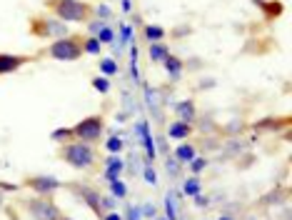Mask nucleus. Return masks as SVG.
<instances>
[{
  "mask_svg": "<svg viewBox=\"0 0 292 220\" xmlns=\"http://www.w3.org/2000/svg\"><path fill=\"white\" fill-rule=\"evenodd\" d=\"M195 155H198V150H195L192 145H187V143H182V145L178 148V158L180 160H185V163H190Z\"/></svg>",
  "mask_w": 292,
  "mask_h": 220,
  "instance_id": "obj_17",
  "label": "nucleus"
},
{
  "mask_svg": "<svg viewBox=\"0 0 292 220\" xmlns=\"http://www.w3.org/2000/svg\"><path fill=\"white\" fill-rule=\"evenodd\" d=\"M162 65H165V70H167L170 78H180L182 75V60H180L178 55H173V53L162 60Z\"/></svg>",
  "mask_w": 292,
  "mask_h": 220,
  "instance_id": "obj_12",
  "label": "nucleus"
},
{
  "mask_svg": "<svg viewBox=\"0 0 292 220\" xmlns=\"http://www.w3.org/2000/svg\"><path fill=\"white\" fill-rule=\"evenodd\" d=\"M167 55H170V50H167V45H162V40H160V43H150V48H148V58H150L153 63H162Z\"/></svg>",
  "mask_w": 292,
  "mask_h": 220,
  "instance_id": "obj_13",
  "label": "nucleus"
},
{
  "mask_svg": "<svg viewBox=\"0 0 292 220\" xmlns=\"http://www.w3.org/2000/svg\"><path fill=\"white\" fill-rule=\"evenodd\" d=\"M25 208L30 213L33 220H60L63 210L58 208V203L53 200V195H35L30 200H25Z\"/></svg>",
  "mask_w": 292,
  "mask_h": 220,
  "instance_id": "obj_6",
  "label": "nucleus"
},
{
  "mask_svg": "<svg viewBox=\"0 0 292 220\" xmlns=\"http://www.w3.org/2000/svg\"><path fill=\"white\" fill-rule=\"evenodd\" d=\"M45 55L53 58V60H63V63H72V60H80L85 53H83V35H65V38H58L53 40Z\"/></svg>",
  "mask_w": 292,
  "mask_h": 220,
  "instance_id": "obj_3",
  "label": "nucleus"
},
{
  "mask_svg": "<svg viewBox=\"0 0 292 220\" xmlns=\"http://www.w3.org/2000/svg\"><path fill=\"white\" fill-rule=\"evenodd\" d=\"M60 220H75V218H70V215H60Z\"/></svg>",
  "mask_w": 292,
  "mask_h": 220,
  "instance_id": "obj_26",
  "label": "nucleus"
},
{
  "mask_svg": "<svg viewBox=\"0 0 292 220\" xmlns=\"http://www.w3.org/2000/svg\"><path fill=\"white\" fill-rule=\"evenodd\" d=\"M185 193H187V195H198V193H200V183H198V180H187V183H185Z\"/></svg>",
  "mask_w": 292,
  "mask_h": 220,
  "instance_id": "obj_20",
  "label": "nucleus"
},
{
  "mask_svg": "<svg viewBox=\"0 0 292 220\" xmlns=\"http://www.w3.org/2000/svg\"><path fill=\"white\" fill-rule=\"evenodd\" d=\"M217 220H235V218H230V215H223V218H217Z\"/></svg>",
  "mask_w": 292,
  "mask_h": 220,
  "instance_id": "obj_27",
  "label": "nucleus"
},
{
  "mask_svg": "<svg viewBox=\"0 0 292 220\" xmlns=\"http://www.w3.org/2000/svg\"><path fill=\"white\" fill-rule=\"evenodd\" d=\"M125 193H128V190H125V185H123V183H115V180H112V195L125 198Z\"/></svg>",
  "mask_w": 292,
  "mask_h": 220,
  "instance_id": "obj_23",
  "label": "nucleus"
},
{
  "mask_svg": "<svg viewBox=\"0 0 292 220\" xmlns=\"http://www.w3.org/2000/svg\"><path fill=\"white\" fill-rule=\"evenodd\" d=\"M35 55H13V53H0V78L3 75H10V73H18L22 65L33 63Z\"/></svg>",
  "mask_w": 292,
  "mask_h": 220,
  "instance_id": "obj_8",
  "label": "nucleus"
},
{
  "mask_svg": "<svg viewBox=\"0 0 292 220\" xmlns=\"http://www.w3.org/2000/svg\"><path fill=\"white\" fill-rule=\"evenodd\" d=\"M83 53L85 55H100L103 53V43L95 35H83Z\"/></svg>",
  "mask_w": 292,
  "mask_h": 220,
  "instance_id": "obj_14",
  "label": "nucleus"
},
{
  "mask_svg": "<svg viewBox=\"0 0 292 220\" xmlns=\"http://www.w3.org/2000/svg\"><path fill=\"white\" fill-rule=\"evenodd\" d=\"M103 130H105V118L103 115H88V118H83L72 125V138L95 145L103 138Z\"/></svg>",
  "mask_w": 292,
  "mask_h": 220,
  "instance_id": "obj_4",
  "label": "nucleus"
},
{
  "mask_svg": "<svg viewBox=\"0 0 292 220\" xmlns=\"http://www.w3.org/2000/svg\"><path fill=\"white\" fill-rule=\"evenodd\" d=\"M58 158L70 165V168H78V170H83V168H92L95 163H98V153H95V145H90V143H83V140H67L60 145L58 150Z\"/></svg>",
  "mask_w": 292,
  "mask_h": 220,
  "instance_id": "obj_2",
  "label": "nucleus"
},
{
  "mask_svg": "<svg viewBox=\"0 0 292 220\" xmlns=\"http://www.w3.org/2000/svg\"><path fill=\"white\" fill-rule=\"evenodd\" d=\"M103 220H123L117 213H108V215H103Z\"/></svg>",
  "mask_w": 292,
  "mask_h": 220,
  "instance_id": "obj_25",
  "label": "nucleus"
},
{
  "mask_svg": "<svg viewBox=\"0 0 292 220\" xmlns=\"http://www.w3.org/2000/svg\"><path fill=\"white\" fill-rule=\"evenodd\" d=\"M30 35L58 40V38L67 35V25L58 18H53V15H35V18H30Z\"/></svg>",
  "mask_w": 292,
  "mask_h": 220,
  "instance_id": "obj_5",
  "label": "nucleus"
},
{
  "mask_svg": "<svg viewBox=\"0 0 292 220\" xmlns=\"http://www.w3.org/2000/svg\"><path fill=\"white\" fill-rule=\"evenodd\" d=\"M53 140H58V143L72 140V128H60V130H55V133H53Z\"/></svg>",
  "mask_w": 292,
  "mask_h": 220,
  "instance_id": "obj_19",
  "label": "nucleus"
},
{
  "mask_svg": "<svg viewBox=\"0 0 292 220\" xmlns=\"http://www.w3.org/2000/svg\"><path fill=\"white\" fill-rule=\"evenodd\" d=\"M92 88L100 93V95H108L110 93V80L103 75V78H92Z\"/></svg>",
  "mask_w": 292,
  "mask_h": 220,
  "instance_id": "obj_18",
  "label": "nucleus"
},
{
  "mask_svg": "<svg viewBox=\"0 0 292 220\" xmlns=\"http://www.w3.org/2000/svg\"><path fill=\"white\" fill-rule=\"evenodd\" d=\"M22 185L28 190H33L35 195H53V193H58L63 188V183L58 178H53V175H28L22 180Z\"/></svg>",
  "mask_w": 292,
  "mask_h": 220,
  "instance_id": "obj_7",
  "label": "nucleus"
},
{
  "mask_svg": "<svg viewBox=\"0 0 292 220\" xmlns=\"http://www.w3.org/2000/svg\"><path fill=\"white\" fill-rule=\"evenodd\" d=\"M45 8L50 10L53 18L63 20L65 25H85L95 18V8L85 0H45Z\"/></svg>",
  "mask_w": 292,
  "mask_h": 220,
  "instance_id": "obj_1",
  "label": "nucleus"
},
{
  "mask_svg": "<svg viewBox=\"0 0 292 220\" xmlns=\"http://www.w3.org/2000/svg\"><path fill=\"white\" fill-rule=\"evenodd\" d=\"M108 150H110V153H120V150H123V140H120V138H110V140H108Z\"/></svg>",
  "mask_w": 292,
  "mask_h": 220,
  "instance_id": "obj_21",
  "label": "nucleus"
},
{
  "mask_svg": "<svg viewBox=\"0 0 292 220\" xmlns=\"http://www.w3.org/2000/svg\"><path fill=\"white\" fill-rule=\"evenodd\" d=\"M175 110H178V120L190 123V125H192V118H195V103H192V100L178 103V105H175Z\"/></svg>",
  "mask_w": 292,
  "mask_h": 220,
  "instance_id": "obj_10",
  "label": "nucleus"
},
{
  "mask_svg": "<svg viewBox=\"0 0 292 220\" xmlns=\"http://www.w3.org/2000/svg\"><path fill=\"white\" fill-rule=\"evenodd\" d=\"M98 40H100V43H110V40H112V30H110V28H103V30H100V35H98Z\"/></svg>",
  "mask_w": 292,
  "mask_h": 220,
  "instance_id": "obj_24",
  "label": "nucleus"
},
{
  "mask_svg": "<svg viewBox=\"0 0 292 220\" xmlns=\"http://www.w3.org/2000/svg\"><path fill=\"white\" fill-rule=\"evenodd\" d=\"M255 3L262 8V13H265V18H267V20H272V18H280V15H282V8H285L280 0H277V3H272V0H270V3H265V0H255Z\"/></svg>",
  "mask_w": 292,
  "mask_h": 220,
  "instance_id": "obj_11",
  "label": "nucleus"
},
{
  "mask_svg": "<svg viewBox=\"0 0 292 220\" xmlns=\"http://www.w3.org/2000/svg\"><path fill=\"white\" fill-rule=\"evenodd\" d=\"M100 70H103L105 78L117 75V63H115V58H103V60H100Z\"/></svg>",
  "mask_w": 292,
  "mask_h": 220,
  "instance_id": "obj_16",
  "label": "nucleus"
},
{
  "mask_svg": "<svg viewBox=\"0 0 292 220\" xmlns=\"http://www.w3.org/2000/svg\"><path fill=\"white\" fill-rule=\"evenodd\" d=\"M165 35H167L165 28H160V25H145V38H148L150 43H160Z\"/></svg>",
  "mask_w": 292,
  "mask_h": 220,
  "instance_id": "obj_15",
  "label": "nucleus"
},
{
  "mask_svg": "<svg viewBox=\"0 0 292 220\" xmlns=\"http://www.w3.org/2000/svg\"><path fill=\"white\" fill-rule=\"evenodd\" d=\"M167 135L173 140H185V138L192 135V125L190 123H182V120H173L167 125Z\"/></svg>",
  "mask_w": 292,
  "mask_h": 220,
  "instance_id": "obj_9",
  "label": "nucleus"
},
{
  "mask_svg": "<svg viewBox=\"0 0 292 220\" xmlns=\"http://www.w3.org/2000/svg\"><path fill=\"white\" fill-rule=\"evenodd\" d=\"M190 163H192V170H195V173H200L202 168L207 165V160H205V158H198V155H195V158H192Z\"/></svg>",
  "mask_w": 292,
  "mask_h": 220,
  "instance_id": "obj_22",
  "label": "nucleus"
}]
</instances>
